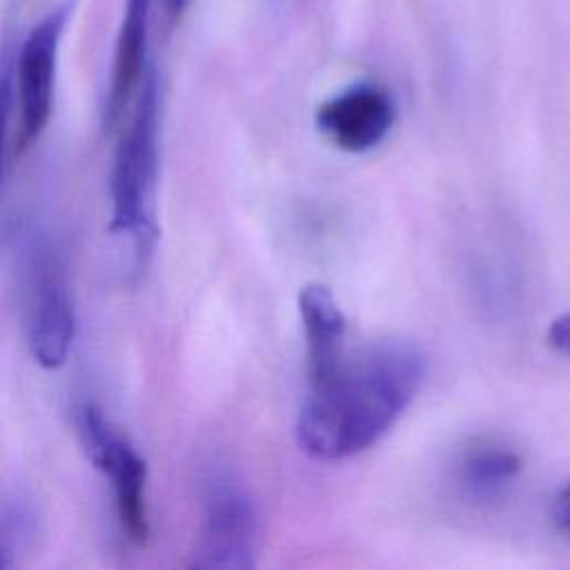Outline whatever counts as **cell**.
Listing matches in <instances>:
<instances>
[{"label":"cell","mask_w":570,"mask_h":570,"mask_svg":"<svg viewBox=\"0 0 570 570\" xmlns=\"http://www.w3.org/2000/svg\"><path fill=\"white\" fill-rule=\"evenodd\" d=\"M425 376L423 352L405 341H376L347 354L341 370L309 387L296 441L314 459L338 461L372 448L399 421Z\"/></svg>","instance_id":"6da1fadb"},{"label":"cell","mask_w":570,"mask_h":570,"mask_svg":"<svg viewBox=\"0 0 570 570\" xmlns=\"http://www.w3.org/2000/svg\"><path fill=\"white\" fill-rule=\"evenodd\" d=\"M158 125L160 89L158 73L147 67L138 87L134 116L122 131L111 167V225L116 234H127L138 243L140 256L156 238L154 191L158 176Z\"/></svg>","instance_id":"7a4b0ae2"},{"label":"cell","mask_w":570,"mask_h":570,"mask_svg":"<svg viewBox=\"0 0 570 570\" xmlns=\"http://www.w3.org/2000/svg\"><path fill=\"white\" fill-rule=\"evenodd\" d=\"M76 425L87 459L111 483L120 532L129 543L145 546L149 537L145 459L138 454L129 434L96 403L87 401L78 407Z\"/></svg>","instance_id":"3957f363"},{"label":"cell","mask_w":570,"mask_h":570,"mask_svg":"<svg viewBox=\"0 0 570 570\" xmlns=\"http://www.w3.org/2000/svg\"><path fill=\"white\" fill-rule=\"evenodd\" d=\"M24 334L40 367L58 370L65 365L76 336V314L65 261L49 238L33 240L27 252Z\"/></svg>","instance_id":"277c9868"},{"label":"cell","mask_w":570,"mask_h":570,"mask_svg":"<svg viewBox=\"0 0 570 570\" xmlns=\"http://www.w3.org/2000/svg\"><path fill=\"white\" fill-rule=\"evenodd\" d=\"M73 11V2H60L47 11L24 36L18 53V138L16 147L27 149L47 127L53 107V85L60 42Z\"/></svg>","instance_id":"5b68a950"},{"label":"cell","mask_w":570,"mask_h":570,"mask_svg":"<svg viewBox=\"0 0 570 570\" xmlns=\"http://www.w3.org/2000/svg\"><path fill=\"white\" fill-rule=\"evenodd\" d=\"M183 570H256V514L245 494L234 488L212 492Z\"/></svg>","instance_id":"8992f818"},{"label":"cell","mask_w":570,"mask_h":570,"mask_svg":"<svg viewBox=\"0 0 570 570\" xmlns=\"http://www.w3.org/2000/svg\"><path fill=\"white\" fill-rule=\"evenodd\" d=\"M394 116V100L381 85L356 82L321 105L316 125L336 147L358 154L387 136Z\"/></svg>","instance_id":"52a82bcc"},{"label":"cell","mask_w":570,"mask_h":570,"mask_svg":"<svg viewBox=\"0 0 570 570\" xmlns=\"http://www.w3.org/2000/svg\"><path fill=\"white\" fill-rule=\"evenodd\" d=\"M298 312L305 334L307 381L309 387L327 383L343 365L345 352V316L323 283H307L298 292Z\"/></svg>","instance_id":"ba28073f"},{"label":"cell","mask_w":570,"mask_h":570,"mask_svg":"<svg viewBox=\"0 0 570 570\" xmlns=\"http://www.w3.org/2000/svg\"><path fill=\"white\" fill-rule=\"evenodd\" d=\"M151 2L154 0H125L114 49V65L109 73V89L102 107V127L107 131L120 122L125 107L145 78Z\"/></svg>","instance_id":"9c48e42d"},{"label":"cell","mask_w":570,"mask_h":570,"mask_svg":"<svg viewBox=\"0 0 570 570\" xmlns=\"http://www.w3.org/2000/svg\"><path fill=\"white\" fill-rule=\"evenodd\" d=\"M521 472V456L501 443H474L456 461L459 488L479 501L494 499Z\"/></svg>","instance_id":"30bf717a"},{"label":"cell","mask_w":570,"mask_h":570,"mask_svg":"<svg viewBox=\"0 0 570 570\" xmlns=\"http://www.w3.org/2000/svg\"><path fill=\"white\" fill-rule=\"evenodd\" d=\"M4 62H7V58L2 56V65H0V165H2V149H4V138H7L11 98H13L11 73H9V67Z\"/></svg>","instance_id":"8fae6325"},{"label":"cell","mask_w":570,"mask_h":570,"mask_svg":"<svg viewBox=\"0 0 570 570\" xmlns=\"http://www.w3.org/2000/svg\"><path fill=\"white\" fill-rule=\"evenodd\" d=\"M548 341H550V345H552L559 354H563V356L570 358V312L557 316V318L550 323Z\"/></svg>","instance_id":"7c38bea8"},{"label":"cell","mask_w":570,"mask_h":570,"mask_svg":"<svg viewBox=\"0 0 570 570\" xmlns=\"http://www.w3.org/2000/svg\"><path fill=\"white\" fill-rule=\"evenodd\" d=\"M552 521L559 532L570 537V481L561 488L552 503Z\"/></svg>","instance_id":"4fadbf2b"},{"label":"cell","mask_w":570,"mask_h":570,"mask_svg":"<svg viewBox=\"0 0 570 570\" xmlns=\"http://www.w3.org/2000/svg\"><path fill=\"white\" fill-rule=\"evenodd\" d=\"M160 2H163L165 18L169 20V24H174V22L183 16V11H185V7H187L189 0H160Z\"/></svg>","instance_id":"5bb4252c"},{"label":"cell","mask_w":570,"mask_h":570,"mask_svg":"<svg viewBox=\"0 0 570 570\" xmlns=\"http://www.w3.org/2000/svg\"><path fill=\"white\" fill-rule=\"evenodd\" d=\"M0 570H2V552H0Z\"/></svg>","instance_id":"9a60e30c"}]
</instances>
